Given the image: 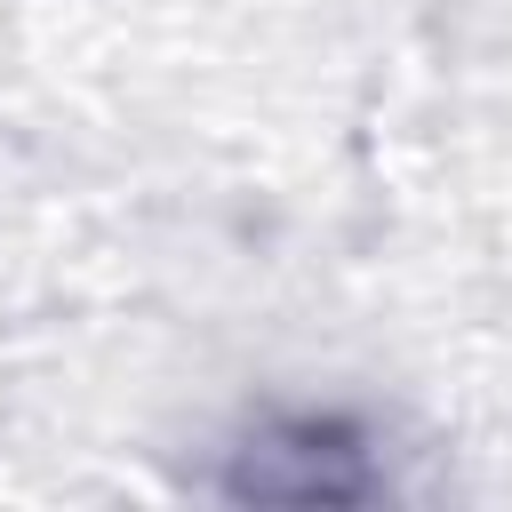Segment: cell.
Instances as JSON below:
<instances>
[{
  "mask_svg": "<svg viewBox=\"0 0 512 512\" xmlns=\"http://www.w3.org/2000/svg\"><path fill=\"white\" fill-rule=\"evenodd\" d=\"M376 488V464H368V440L344 424V416H264L232 464H224V496L240 504H360Z\"/></svg>",
  "mask_w": 512,
  "mask_h": 512,
  "instance_id": "cell-1",
  "label": "cell"
}]
</instances>
